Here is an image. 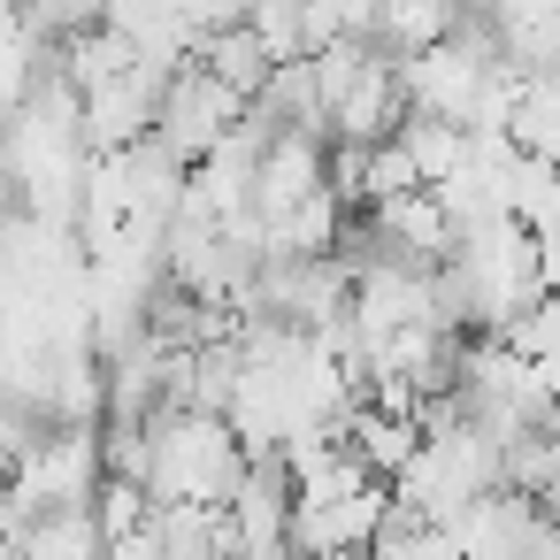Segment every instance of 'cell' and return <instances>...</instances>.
Wrapping results in <instances>:
<instances>
[{"instance_id":"6da1fadb","label":"cell","mask_w":560,"mask_h":560,"mask_svg":"<svg viewBox=\"0 0 560 560\" xmlns=\"http://www.w3.org/2000/svg\"><path fill=\"white\" fill-rule=\"evenodd\" d=\"M246 476H254V453L223 415H192V407L154 415V468H147L154 506H231Z\"/></svg>"},{"instance_id":"7a4b0ae2","label":"cell","mask_w":560,"mask_h":560,"mask_svg":"<svg viewBox=\"0 0 560 560\" xmlns=\"http://www.w3.org/2000/svg\"><path fill=\"white\" fill-rule=\"evenodd\" d=\"M246 116H254V101H246V93H231L223 78H208V70L192 62V70H177V78H170L154 139H162V147L192 170V162H208V154H215V147L246 124Z\"/></svg>"},{"instance_id":"3957f363","label":"cell","mask_w":560,"mask_h":560,"mask_svg":"<svg viewBox=\"0 0 560 560\" xmlns=\"http://www.w3.org/2000/svg\"><path fill=\"white\" fill-rule=\"evenodd\" d=\"M323 185H330V139H315V131H269V154H261V177H254V215L284 223Z\"/></svg>"},{"instance_id":"277c9868","label":"cell","mask_w":560,"mask_h":560,"mask_svg":"<svg viewBox=\"0 0 560 560\" xmlns=\"http://www.w3.org/2000/svg\"><path fill=\"white\" fill-rule=\"evenodd\" d=\"M346 445L361 453V468H369L376 483H392V476H407V460L422 453V422H415L407 407L353 399V415H346Z\"/></svg>"},{"instance_id":"5b68a950","label":"cell","mask_w":560,"mask_h":560,"mask_svg":"<svg viewBox=\"0 0 560 560\" xmlns=\"http://www.w3.org/2000/svg\"><path fill=\"white\" fill-rule=\"evenodd\" d=\"M460 16H468L460 0H384V9H376V47L392 62H415V55L445 47L460 32Z\"/></svg>"},{"instance_id":"8992f818","label":"cell","mask_w":560,"mask_h":560,"mask_svg":"<svg viewBox=\"0 0 560 560\" xmlns=\"http://www.w3.org/2000/svg\"><path fill=\"white\" fill-rule=\"evenodd\" d=\"M399 147H407L415 177L438 192L445 177H460V162H468L476 131H460V124H445V116H407V124H399Z\"/></svg>"},{"instance_id":"52a82bcc","label":"cell","mask_w":560,"mask_h":560,"mask_svg":"<svg viewBox=\"0 0 560 560\" xmlns=\"http://www.w3.org/2000/svg\"><path fill=\"white\" fill-rule=\"evenodd\" d=\"M200 70H208V78H223L231 93L261 101V85H269V70H277V62H269V47H261L246 24H231V32H215V39L200 47Z\"/></svg>"},{"instance_id":"ba28073f","label":"cell","mask_w":560,"mask_h":560,"mask_svg":"<svg viewBox=\"0 0 560 560\" xmlns=\"http://www.w3.org/2000/svg\"><path fill=\"white\" fill-rule=\"evenodd\" d=\"M93 522H101V537H108V545L147 537V529H154V491H147V483H131V476H108V483H101V499H93Z\"/></svg>"},{"instance_id":"9c48e42d","label":"cell","mask_w":560,"mask_h":560,"mask_svg":"<svg viewBox=\"0 0 560 560\" xmlns=\"http://www.w3.org/2000/svg\"><path fill=\"white\" fill-rule=\"evenodd\" d=\"M24 24H32L47 47H62V39L108 24V0H24Z\"/></svg>"}]
</instances>
